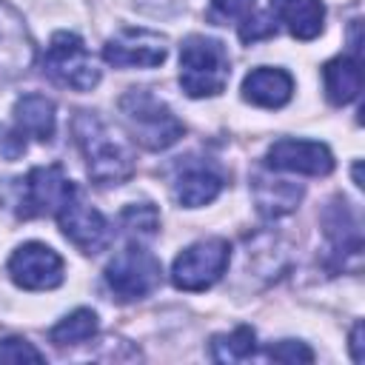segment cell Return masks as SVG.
Returning <instances> with one entry per match:
<instances>
[{"label":"cell","mask_w":365,"mask_h":365,"mask_svg":"<svg viewBox=\"0 0 365 365\" xmlns=\"http://www.w3.org/2000/svg\"><path fill=\"white\" fill-rule=\"evenodd\" d=\"M71 134L86 160V171H88L91 182L108 188V185H123L134 174L131 145L100 114L77 111V117L71 123Z\"/></svg>","instance_id":"6da1fadb"},{"label":"cell","mask_w":365,"mask_h":365,"mask_svg":"<svg viewBox=\"0 0 365 365\" xmlns=\"http://www.w3.org/2000/svg\"><path fill=\"white\" fill-rule=\"evenodd\" d=\"M231 77L225 46L208 34H188L180 46V86L188 97H217Z\"/></svg>","instance_id":"7a4b0ae2"},{"label":"cell","mask_w":365,"mask_h":365,"mask_svg":"<svg viewBox=\"0 0 365 365\" xmlns=\"http://www.w3.org/2000/svg\"><path fill=\"white\" fill-rule=\"evenodd\" d=\"M120 114L131 137L148 151L171 148L185 134V125L177 120V114L148 88H128L120 97Z\"/></svg>","instance_id":"3957f363"},{"label":"cell","mask_w":365,"mask_h":365,"mask_svg":"<svg viewBox=\"0 0 365 365\" xmlns=\"http://www.w3.org/2000/svg\"><path fill=\"white\" fill-rule=\"evenodd\" d=\"M43 74L71 91H91L100 83V66L74 31H57L43 54Z\"/></svg>","instance_id":"277c9868"},{"label":"cell","mask_w":365,"mask_h":365,"mask_svg":"<svg viewBox=\"0 0 365 365\" xmlns=\"http://www.w3.org/2000/svg\"><path fill=\"white\" fill-rule=\"evenodd\" d=\"M231 262V245L222 237H208L182 248L171 265V282L180 291H205L211 288Z\"/></svg>","instance_id":"5b68a950"},{"label":"cell","mask_w":365,"mask_h":365,"mask_svg":"<svg viewBox=\"0 0 365 365\" xmlns=\"http://www.w3.org/2000/svg\"><path fill=\"white\" fill-rule=\"evenodd\" d=\"M160 274H163L160 259L151 251L140 245H128L117 251L114 259L106 265V285L120 302H134L148 297L160 285Z\"/></svg>","instance_id":"8992f818"},{"label":"cell","mask_w":365,"mask_h":365,"mask_svg":"<svg viewBox=\"0 0 365 365\" xmlns=\"http://www.w3.org/2000/svg\"><path fill=\"white\" fill-rule=\"evenodd\" d=\"M77 194L74 182L63 174L60 165H37L26 174L23 191H20V217H46L57 214L71 197Z\"/></svg>","instance_id":"52a82bcc"},{"label":"cell","mask_w":365,"mask_h":365,"mask_svg":"<svg viewBox=\"0 0 365 365\" xmlns=\"http://www.w3.org/2000/svg\"><path fill=\"white\" fill-rule=\"evenodd\" d=\"M9 277L14 285L26 291H48L57 288L66 277L63 257L46 242H23L9 257Z\"/></svg>","instance_id":"ba28073f"},{"label":"cell","mask_w":365,"mask_h":365,"mask_svg":"<svg viewBox=\"0 0 365 365\" xmlns=\"http://www.w3.org/2000/svg\"><path fill=\"white\" fill-rule=\"evenodd\" d=\"M168 57V37L151 29H120L103 46V60L117 68H154Z\"/></svg>","instance_id":"9c48e42d"},{"label":"cell","mask_w":365,"mask_h":365,"mask_svg":"<svg viewBox=\"0 0 365 365\" xmlns=\"http://www.w3.org/2000/svg\"><path fill=\"white\" fill-rule=\"evenodd\" d=\"M60 231L68 242H74L83 254H100L103 248H108L114 231L108 225V220L88 202L80 200V194H74L57 214Z\"/></svg>","instance_id":"30bf717a"},{"label":"cell","mask_w":365,"mask_h":365,"mask_svg":"<svg viewBox=\"0 0 365 365\" xmlns=\"http://www.w3.org/2000/svg\"><path fill=\"white\" fill-rule=\"evenodd\" d=\"M265 165L274 171H291V174H308V177H325L334 171V154L325 143L317 140H277L268 154Z\"/></svg>","instance_id":"8fae6325"},{"label":"cell","mask_w":365,"mask_h":365,"mask_svg":"<svg viewBox=\"0 0 365 365\" xmlns=\"http://www.w3.org/2000/svg\"><path fill=\"white\" fill-rule=\"evenodd\" d=\"M34 60V43L23 17L0 0V88L20 77Z\"/></svg>","instance_id":"7c38bea8"},{"label":"cell","mask_w":365,"mask_h":365,"mask_svg":"<svg viewBox=\"0 0 365 365\" xmlns=\"http://www.w3.org/2000/svg\"><path fill=\"white\" fill-rule=\"evenodd\" d=\"M171 191L182 208H200V205H208L217 200V194L222 191V174L214 163L188 157L177 165Z\"/></svg>","instance_id":"4fadbf2b"},{"label":"cell","mask_w":365,"mask_h":365,"mask_svg":"<svg viewBox=\"0 0 365 365\" xmlns=\"http://www.w3.org/2000/svg\"><path fill=\"white\" fill-rule=\"evenodd\" d=\"M294 94V77L285 68L259 66L245 74L242 97L259 108H282Z\"/></svg>","instance_id":"5bb4252c"},{"label":"cell","mask_w":365,"mask_h":365,"mask_svg":"<svg viewBox=\"0 0 365 365\" xmlns=\"http://www.w3.org/2000/svg\"><path fill=\"white\" fill-rule=\"evenodd\" d=\"M271 11L297 40H314L325 26V6L319 0H271Z\"/></svg>","instance_id":"9a60e30c"},{"label":"cell","mask_w":365,"mask_h":365,"mask_svg":"<svg viewBox=\"0 0 365 365\" xmlns=\"http://www.w3.org/2000/svg\"><path fill=\"white\" fill-rule=\"evenodd\" d=\"M14 125L26 137L48 143L57 128V108L46 94H23L14 103Z\"/></svg>","instance_id":"2e32d148"},{"label":"cell","mask_w":365,"mask_h":365,"mask_svg":"<svg viewBox=\"0 0 365 365\" xmlns=\"http://www.w3.org/2000/svg\"><path fill=\"white\" fill-rule=\"evenodd\" d=\"M322 83L325 94L334 106H348L362 91V66L351 54H339L322 66Z\"/></svg>","instance_id":"e0dca14e"},{"label":"cell","mask_w":365,"mask_h":365,"mask_svg":"<svg viewBox=\"0 0 365 365\" xmlns=\"http://www.w3.org/2000/svg\"><path fill=\"white\" fill-rule=\"evenodd\" d=\"M322 225H325V237L334 248V254L342 257H359L362 248V237H359V222L351 214L345 200H334L325 214H322Z\"/></svg>","instance_id":"ac0fdd59"},{"label":"cell","mask_w":365,"mask_h":365,"mask_svg":"<svg viewBox=\"0 0 365 365\" xmlns=\"http://www.w3.org/2000/svg\"><path fill=\"white\" fill-rule=\"evenodd\" d=\"M302 185L279 180V177H254V202L262 217H285L291 214L302 200Z\"/></svg>","instance_id":"d6986e66"},{"label":"cell","mask_w":365,"mask_h":365,"mask_svg":"<svg viewBox=\"0 0 365 365\" xmlns=\"http://www.w3.org/2000/svg\"><path fill=\"white\" fill-rule=\"evenodd\" d=\"M97 334V314L91 308H77L68 317H63L51 331V342L57 348H68V345H80L86 339H91Z\"/></svg>","instance_id":"ffe728a7"},{"label":"cell","mask_w":365,"mask_h":365,"mask_svg":"<svg viewBox=\"0 0 365 365\" xmlns=\"http://www.w3.org/2000/svg\"><path fill=\"white\" fill-rule=\"evenodd\" d=\"M254 351H257V336L248 325H240L231 334H217L211 339L214 362H242V359L254 356Z\"/></svg>","instance_id":"44dd1931"},{"label":"cell","mask_w":365,"mask_h":365,"mask_svg":"<svg viewBox=\"0 0 365 365\" xmlns=\"http://www.w3.org/2000/svg\"><path fill=\"white\" fill-rule=\"evenodd\" d=\"M123 228L137 240H148L160 228V214L151 202H134L123 211Z\"/></svg>","instance_id":"7402d4cb"},{"label":"cell","mask_w":365,"mask_h":365,"mask_svg":"<svg viewBox=\"0 0 365 365\" xmlns=\"http://www.w3.org/2000/svg\"><path fill=\"white\" fill-rule=\"evenodd\" d=\"M0 362L20 365V362H46L43 351H37L26 336H6L0 339Z\"/></svg>","instance_id":"603a6c76"},{"label":"cell","mask_w":365,"mask_h":365,"mask_svg":"<svg viewBox=\"0 0 365 365\" xmlns=\"http://www.w3.org/2000/svg\"><path fill=\"white\" fill-rule=\"evenodd\" d=\"M268 356L274 362H288V365H294V362H314V351L305 342H299V339H279V342H274L268 348Z\"/></svg>","instance_id":"cb8c5ba5"},{"label":"cell","mask_w":365,"mask_h":365,"mask_svg":"<svg viewBox=\"0 0 365 365\" xmlns=\"http://www.w3.org/2000/svg\"><path fill=\"white\" fill-rule=\"evenodd\" d=\"M23 151H26V134L17 131V125L9 128V125L0 123V154L6 160H17Z\"/></svg>","instance_id":"d4e9b609"},{"label":"cell","mask_w":365,"mask_h":365,"mask_svg":"<svg viewBox=\"0 0 365 365\" xmlns=\"http://www.w3.org/2000/svg\"><path fill=\"white\" fill-rule=\"evenodd\" d=\"M211 6H214V11L220 14V17H231V20H245L248 14H254V9H257V0H211Z\"/></svg>","instance_id":"484cf974"},{"label":"cell","mask_w":365,"mask_h":365,"mask_svg":"<svg viewBox=\"0 0 365 365\" xmlns=\"http://www.w3.org/2000/svg\"><path fill=\"white\" fill-rule=\"evenodd\" d=\"M274 20H268V17H245L242 20V26H240V40L242 43H254V40H259V37H268V34H274Z\"/></svg>","instance_id":"4316f807"},{"label":"cell","mask_w":365,"mask_h":365,"mask_svg":"<svg viewBox=\"0 0 365 365\" xmlns=\"http://www.w3.org/2000/svg\"><path fill=\"white\" fill-rule=\"evenodd\" d=\"M351 356H354V362H362V322H354V328H351Z\"/></svg>","instance_id":"83f0119b"},{"label":"cell","mask_w":365,"mask_h":365,"mask_svg":"<svg viewBox=\"0 0 365 365\" xmlns=\"http://www.w3.org/2000/svg\"><path fill=\"white\" fill-rule=\"evenodd\" d=\"M354 182H356V185H359V188H362V174H359V163H356V165H354Z\"/></svg>","instance_id":"f1b7e54d"}]
</instances>
